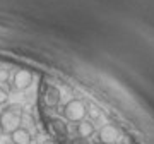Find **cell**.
I'll list each match as a JSON object with an SVG mask.
<instances>
[{"label": "cell", "instance_id": "5", "mask_svg": "<svg viewBox=\"0 0 154 144\" xmlns=\"http://www.w3.org/2000/svg\"><path fill=\"white\" fill-rule=\"evenodd\" d=\"M60 98H62V94H60V91H58V88H55V86H46V88H45L43 101H45L46 106L55 108V106L60 103Z\"/></svg>", "mask_w": 154, "mask_h": 144}, {"label": "cell", "instance_id": "4", "mask_svg": "<svg viewBox=\"0 0 154 144\" xmlns=\"http://www.w3.org/2000/svg\"><path fill=\"white\" fill-rule=\"evenodd\" d=\"M33 84V72L28 69H19L14 72V77H12V86L17 91H24Z\"/></svg>", "mask_w": 154, "mask_h": 144}, {"label": "cell", "instance_id": "10", "mask_svg": "<svg viewBox=\"0 0 154 144\" xmlns=\"http://www.w3.org/2000/svg\"><path fill=\"white\" fill-rule=\"evenodd\" d=\"M9 79H11V70L0 69V84H9Z\"/></svg>", "mask_w": 154, "mask_h": 144}, {"label": "cell", "instance_id": "2", "mask_svg": "<svg viewBox=\"0 0 154 144\" xmlns=\"http://www.w3.org/2000/svg\"><path fill=\"white\" fill-rule=\"evenodd\" d=\"M62 111H63L67 120H70V122H82L86 118V115H88V106L81 100H70L63 106Z\"/></svg>", "mask_w": 154, "mask_h": 144}, {"label": "cell", "instance_id": "7", "mask_svg": "<svg viewBox=\"0 0 154 144\" xmlns=\"http://www.w3.org/2000/svg\"><path fill=\"white\" fill-rule=\"evenodd\" d=\"M77 134H79V137H82V139L91 137L94 134V124L91 122V120H82V122H79V125H77Z\"/></svg>", "mask_w": 154, "mask_h": 144}, {"label": "cell", "instance_id": "6", "mask_svg": "<svg viewBox=\"0 0 154 144\" xmlns=\"http://www.w3.org/2000/svg\"><path fill=\"white\" fill-rule=\"evenodd\" d=\"M11 139H12V144H31V141H33L29 130L24 127H19L17 130H14L11 134Z\"/></svg>", "mask_w": 154, "mask_h": 144}, {"label": "cell", "instance_id": "8", "mask_svg": "<svg viewBox=\"0 0 154 144\" xmlns=\"http://www.w3.org/2000/svg\"><path fill=\"white\" fill-rule=\"evenodd\" d=\"M50 124H51V129H53V130H55L58 136H63V137L67 136V125L63 124V120L51 118V120H50Z\"/></svg>", "mask_w": 154, "mask_h": 144}, {"label": "cell", "instance_id": "9", "mask_svg": "<svg viewBox=\"0 0 154 144\" xmlns=\"http://www.w3.org/2000/svg\"><path fill=\"white\" fill-rule=\"evenodd\" d=\"M88 115L91 117V122H93V120H98V118H101V110H99L96 105H89L88 106Z\"/></svg>", "mask_w": 154, "mask_h": 144}, {"label": "cell", "instance_id": "3", "mask_svg": "<svg viewBox=\"0 0 154 144\" xmlns=\"http://www.w3.org/2000/svg\"><path fill=\"white\" fill-rule=\"evenodd\" d=\"M122 136H123L122 130L116 127V125H113V124L103 125V127L99 129V132H98L99 142H103V144H116L122 139Z\"/></svg>", "mask_w": 154, "mask_h": 144}, {"label": "cell", "instance_id": "1", "mask_svg": "<svg viewBox=\"0 0 154 144\" xmlns=\"http://www.w3.org/2000/svg\"><path fill=\"white\" fill-rule=\"evenodd\" d=\"M22 122V110L17 105L5 106L0 113V132L2 134H12L14 130L21 127Z\"/></svg>", "mask_w": 154, "mask_h": 144}, {"label": "cell", "instance_id": "11", "mask_svg": "<svg viewBox=\"0 0 154 144\" xmlns=\"http://www.w3.org/2000/svg\"><path fill=\"white\" fill-rule=\"evenodd\" d=\"M7 101H9V93L0 86V105H5Z\"/></svg>", "mask_w": 154, "mask_h": 144}]
</instances>
